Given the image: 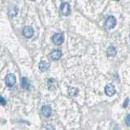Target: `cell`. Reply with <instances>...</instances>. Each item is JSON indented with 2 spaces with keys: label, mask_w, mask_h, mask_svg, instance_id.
Here are the masks:
<instances>
[{
  "label": "cell",
  "mask_w": 130,
  "mask_h": 130,
  "mask_svg": "<svg viewBox=\"0 0 130 130\" xmlns=\"http://www.w3.org/2000/svg\"><path fill=\"white\" fill-rule=\"evenodd\" d=\"M116 25V19L114 17L113 15H110L107 18L105 22V27L107 28V29H111L114 28Z\"/></svg>",
  "instance_id": "6da1fadb"
},
{
  "label": "cell",
  "mask_w": 130,
  "mask_h": 130,
  "mask_svg": "<svg viewBox=\"0 0 130 130\" xmlns=\"http://www.w3.org/2000/svg\"><path fill=\"white\" fill-rule=\"evenodd\" d=\"M15 76L13 74H7L6 78H5V83L7 85V86L8 87H12L14 86V85L15 84Z\"/></svg>",
  "instance_id": "7a4b0ae2"
},
{
  "label": "cell",
  "mask_w": 130,
  "mask_h": 130,
  "mask_svg": "<svg viewBox=\"0 0 130 130\" xmlns=\"http://www.w3.org/2000/svg\"><path fill=\"white\" fill-rule=\"evenodd\" d=\"M60 11L61 13L63 15H69L71 13V9H70V5L68 3H63L60 6Z\"/></svg>",
  "instance_id": "3957f363"
},
{
  "label": "cell",
  "mask_w": 130,
  "mask_h": 130,
  "mask_svg": "<svg viewBox=\"0 0 130 130\" xmlns=\"http://www.w3.org/2000/svg\"><path fill=\"white\" fill-rule=\"evenodd\" d=\"M64 37L63 34H55L52 37V41L55 45H61L63 42Z\"/></svg>",
  "instance_id": "277c9868"
},
{
  "label": "cell",
  "mask_w": 130,
  "mask_h": 130,
  "mask_svg": "<svg viewBox=\"0 0 130 130\" xmlns=\"http://www.w3.org/2000/svg\"><path fill=\"white\" fill-rule=\"evenodd\" d=\"M34 28H32V27L30 26H26L23 29V35L26 38H30L32 37V35H34Z\"/></svg>",
  "instance_id": "5b68a950"
},
{
  "label": "cell",
  "mask_w": 130,
  "mask_h": 130,
  "mask_svg": "<svg viewBox=\"0 0 130 130\" xmlns=\"http://www.w3.org/2000/svg\"><path fill=\"white\" fill-rule=\"evenodd\" d=\"M105 93L107 96H112L116 93V89L114 87V85H107L105 87Z\"/></svg>",
  "instance_id": "8992f818"
},
{
  "label": "cell",
  "mask_w": 130,
  "mask_h": 130,
  "mask_svg": "<svg viewBox=\"0 0 130 130\" xmlns=\"http://www.w3.org/2000/svg\"><path fill=\"white\" fill-rule=\"evenodd\" d=\"M42 114L45 117H50L51 115V108L50 106H43L42 107Z\"/></svg>",
  "instance_id": "52a82bcc"
},
{
  "label": "cell",
  "mask_w": 130,
  "mask_h": 130,
  "mask_svg": "<svg viewBox=\"0 0 130 130\" xmlns=\"http://www.w3.org/2000/svg\"><path fill=\"white\" fill-rule=\"evenodd\" d=\"M51 59L52 60H59L61 56H62V53H61L60 51H58V50H55V51H53L51 53Z\"/></svg>",
  "instance_id": "ba28073f"
},
{
  "label": "cell",
  "mask_w": 130,
  "mask_h": 130,
  "mask_svg": "<svg viewBox=\"0 0 130 130\" xmlns=\"http://www.w3.org/2000/svg\"><path fill=\"white\" fill-rule=\"evenodd\" d=\"M38 67L42 72H46V70H48L49 67H50V64H49L47 62H46V61H41L39 63Z\"/></svg>",
  "instance_id": "9c48e42d"
},
{
  "label": "cell",
  "mask_w": 130,
  "mask_h": 130,
  "mask_svg": "<svg viewBox=\"0 0 130 130\" xmlns=\"http://www.w3.org/2000/svg\"><path fill=\"white\" fill-rule=\"evenodd\" d=\"M21 86L24 89H29V81H28V78L26 77H23L21 80Z\"/></svg>",
  "instance_id": "30bf717a"
},
{
  "label": "cell",
  "mask_w": 130,
  "mask_h": 130,
  "mask_svg": "<svg viewBox=\"0 0 130 130\" xmlns=\"http://www.w3.org/2000/svg\"><path fill=\"white\" fill-rule=\"evenodd\" d=\"M117 53L116 49L114 46H109V48L107 49V55L108 56H115Z\"/></svg>",
  "instance_id": "8fae6325"
},
{
  "label": "cell",
  "mask_w": 130,
  "mask_h": 130,
  "mask_svg": "<svg viewBox=\"0 0 130 130\" xmlns=\"http://www.w3.org/2000/svg\"><path fill=\"white\" fill-rule=\"evenodd\" d=\"M78 93V89L74 88V87H71L69 88V94L71 96H76Z\"/></svg>",
  "instance_id": "7c38bea8"
},
{
  "label": "cell",
  "mask_w": 130,
  "mask_h": 130,
  "mask_svg": "<svg viewBox=\"0 0 130 130\" xmlns=\"http://www.w3.org/2000/svg\"><path fill=\"white\" fill-rule=\"evenodd\" d=\"M125 123L128 126H129V127H130V114H129V115H128L127 117L125 118Z\"/></svg>",
  "instance_id": "4fadbf2b"
},
{
  "label": "cell",
  "mask_w": 130,
  "mask_h": 130,
  "mask_svg": "<svg viewBox=\"0 0 130 130\" xmlns=\"http://www.w3.org/2000/svg\"><path fill=\"white\" fill-rule=\"evenodd\" d=\"M6 100L3 99V98L2 96H0V104H1L2 106H5L6 105Z\"/></svg>",
  "instance_id": "5bb4252c"
},
{
  "label": "cell",
  "mask_w": 130,
  "mask_h": 130,
  "mask_svg": "<svg viewBox=\"0 0 130 130\" xmlns=\"http://www.w3.org/2000/svg\"><path fill=\"white\" fill-rule=\"evenodd\" d=\"M128 103H129V99H128V98H127V99H126V100H125V102L124 103L123 107H127V106L128 105Z\"/></svg>",
  "instance_id": "9a60e30c"
},
{
  "label": "cell",
  "mask_w": 130,
  "mask_h": 130,
  "mask_svg": "<svg viewBox=\"0 0 130 130\" xmlns=\"http://www.w3.org/2000/svg\"><path fill=\"white\" fill-rule=\"evenodd\" d=\"M116 1H119V0H116Z\"/></svg>",
  "instance_id": "2e32d148"
},
{
  "label": "cell",
  "mask_w": 130,
  "mask_h": 130,
  "mask_svg": "<svg viewBox=\"0 0 130 130\" xmlns=\"http://www.w3.org/2000/svg\"><path fill=\"white\" fill-rule=\"evenodd\" d=\"M32 1H34V0H32Z\"/></svg>",
  "instance_id": "e0dca14e"
}]
</instances>
